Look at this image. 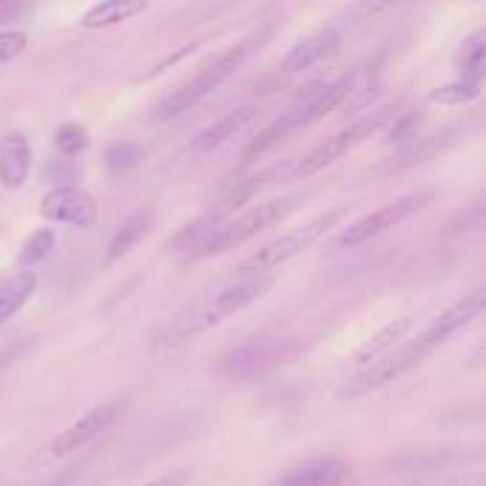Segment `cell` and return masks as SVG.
I'll list each match as a JSON object with an SVG mask.
<instances>
[{
    "mask_svg": "<svg viewBox=\"0 0 486 486\" xmlns=\"http://www.w3.org/2000/svg\"><path fill=\"white\" fill-rule=\"evenodd\" d=\"M270 285H273L270 276H248V279L219 290L217 296L205 299V302L182 310L157 333V347H179L208 330H214L225 319L242 313L257 299H262L270 290Z\"/></svg>",
    "mask_w": 486,
    "mask_h": 486,
    "instance_id": "obj_1",
    "label": "cell"
},
{
    "mask_svg": "<svg viewBox=\"0 0 486 486\" xmlns=\"http://www.w3.org/2000/svg\"><path fill=\"white\" fill-rule=\"evenodd\" d=\"M268 37H270V26L250 32L248 37L234 43L228 52H222L217 60L208 63L197 77H191L188 83H182L177 91H171V95L162 100V106L157 108V120H171V117L185 114L188 108H194L199 100H205L208 95H211V91H217L225 80L234 77L239 68L250 60V55L257 49H262Z\"/></svg>",
    "mask_w": 486,
    "mask_h": 486,
    "instance_id": "obj_2",
    "label": "cell"
},
{
    "mask_svg": "<svg viewBox=\"0 0 486 486\" xmlns=\"http://www.w3.org/2000/svg\"><path fill=\"white\" fill-rule=\"evenodd\" d=\"M299 199H302V197H279V199H270V202H262V205H253L250 211L237 217L230 225L219 228L217 234H208L194 248L191 257L194 259H208V257H219V253H228V250L245 245L248 239L259 237L262 230L279 225L285 217H290L296 211Z\"/></svg>",
    "mask_w": 486,
    "mask_h": 486,
    "instance_id": "obj_3",
    "label": "cell"
},
{
    "mask_svg": "<svg viewBox=\"0 0 486 486\" xmlns=\"http://www.w3.org/2000/svg\"><path fill=\"white\" fill-rule=\"evenodd\" d=\"M347 214V208H333V211L328 214H319L316 219H310L308 225L290 230V234L273 239L268 245H262L257 253H250V257L237 268V273L242 276V279H248V276H265L270 273L273 268H282L285 262L302 257L305 250H310L328 230Z\"/></svg>",
    "mask_w": 486,
    "mask_h": 486,
    "instance_id": "obj_4",
    "label": "cell"
},
{
    "mask_svg": "<svg viewBox=\"0 0 486 486\" xmlns=\"http://www.w3.org/2000/svg\"><path fill=\"white\" fill-rule=\"evenodd\" d=\"M302 350L305 344L299 339H253L234 347V350H228L217 361V370L228 379H248V376L268 373V370L285 364Z\"/></svg>",
    "mask_w": 486,
    "mask_h": 486,
    "instance_id": "obj_5",
    "label": "cell"
},
{
    "mask_svg": "<svg viewBox=\"0 0 486 486\" xmlns=\"http://www.w3.org/2000/svg\"><path fill=\"white\" fill-rule=\"evenodd\" d=\"M432 202H435V191H430V188L412 191V194H407V197H401V199H396V202H390V205L379 208V211L361 217L359 222L347 225L341 234L336 237L333 250L359 248V245H364V242H370V239H376V237L387 234L390 228H396V225L407 222L410 217L421 214L424 208L432 205Z\"/></svg>",
    "mask_w": 486,
    "mask_h": 486,
    "instance_id": "obj_6",
    "label": "cell"
},
{
    "mask_svg": "<svg viewBox=\"0 0 486 486\" xmlns=\"http://www.w3.org/2000/svg\"><path fill=\"white\" fill-rule=\"evenodd\" d=\"M390 117H392V108H384V111H376V114H367L364 120H356L353 126H347L344 131H339L336 137H330L328 143H321L313 151H308L293 166L290 177L305 179V177H313V174L324 171L328 166H333V162H339L341 157L350 154L353 148H359L361 143H367L373 134H379L390 123Z\"/></svg>",
    "mask_w": 486,
    "mask_h": 486,
    "instance_id": "obj_7",
    "label": "cell"
},
{
    "mask_svg": "<svg viewBox=\"0 0 486 486\" xmlns=\"http://www.w3.org/2000/svg\"><path fill=\"white\" fill-rule=\"evenodd\" d=\"M424 356H419L412 350V347H401V350L396 353H390L384 359H376V361H370L364 364L359 373L353 376H347L341 381V387L336 390V399L339 401H359L364 396H370V392H376L381 387H387L390 381H396L401 379L404 373H410V370L419 364Z\"/></svg>",
    "mask_w": 486,
    "mask_h": 486,
    "instance_id": "obj_8",
    "label": "cell"
},
{
    "mask_svg": "<svg viewBox=\"0 0 486 486\" xmlns=\"http://www.w3.org/2000/svg\"><path fill=\"white\" fill-rule=\"evenodd\" d=\"M123 415H126V401L123 399L103 401L100 407L80 415L72 427H66L60 435H55L52 444H49V455L52 458H68V455L80 452L83 447L95 444L97 438H103L114 424L123 419Z\"/></svg>",
    "mask_w": 486,
    "mask_h": 486,
    "instance_id": "obj_9",
    "label": "cell"
},
{
    "mask_svg": "<svg viewBox=\"0 0 486 486\" xmlns=\"http://www.w3.org/2000/svg\"><path fill=\"white\" fill-rule=\"evenodd\" d=\"M486 308V288L478 285L472 293H467L464 299H458L455 305H450L444 313H438L427 328L421 330V336L410 341L407 347H412L419 356H430V350L441 347L444 341H450L458 330H464L467 324H472Z\"/></svg>",
    "mask_w": 486,
    "mask_h": 486,
    "instance_id": "obj_10",
    "label": "cell"
},
{
    "mask_svg": "<svg viewBox=\"0 0 486 486\" xmlns=\"http://www.w3.org/2000/svg\"><path fill=\"white\" fill-rule=\"evenodd\" d=\"M40 217L57 225L91 228L97 222V205L91 194L77 185H57L40 199Z\"/></svg>",
    "mask_w": 486,
    "mask_h": 486,
    "instance_id": "obj_11",
    "label": "cell"
},
{
    "mask_svg": "<svg viewBox=\"0 0 486 486\" xmlns=\"http://www.w3.org/2000/svg\"><path fill=\"white\" fill-rule=\"evenodd\" d=\"M347 478H350V464L339 455H328L288 470L270 486H341Z\"/></svg>",
    "mask_w": 486,
    "mask_h": 486,
    "instance_id": "obj_12",
    "label": "cell"
},
{
    "mask_svg": "<svg viewBox=\"0 0 486 486\" xmlns=\"http://www.w3.org/2000/svg\"><path fill=\"white\" fill-rule=\"evenodd\" d=\"M32 174V146L23 131H6L0 140V185L9 191L23 188Z\"/></svg>",
    "mask_w": 486,
    "mask_h": 486,
    "instance_id": "obj_13",
    "label": "cell"
},
{
    "mask_svg": "<svg viewBox=\"0 0 486 486\" xmlns=\"http://www.w3.org/2000/svg\"><path fill=\"white\" fill-rule=\"evenodd\" d=\"M339 40H341V35H339L336 26H328V29L310 35L308 40H302V43L293 46V49L288 52V57L279 63V75L282 77H296V75L308 72V68H313L316 63H321L324 57H328L336 49Z\"/></svg>",
    "mask_w": 486,
    "mask_h": 486,
    "instance_id": "obj_14",
    "label": "cell"
},
{
    "mask_svg": "<svg viewBox=\"0 0 486 486\" xmlns=\"http://www.w3.org/2000/svg\"><path fill=\"white\" fill-rule=\"evenodd\" d=\"M455 134H458V128H444V131L419 137V140L410 143L407 148H401L399 154H392L379 171L399 174V171H407V168H415V166H424V162L435 159L438 154H444L455 143Z\"/></svg>",
    "mask_w": 486,
    "mask_h": 486,
    "instance_id": "obj_15",
    "label": "cell"
},
{
    "mask_svg": "<svg viewBox=\"0 0 486 486\" xmlns=\"http://www.w3.org/2000/svg\"><path fill=\"white\" fill-rule=\"evenodd\" d=\"M273 174H276V171H262V174H253V177H248V179H242V182H237V185H230V188L214 202L211 214H208L205 219H199V225L208 230L211 225L228 219L230 214H237L242 205H248L253 197H257V194L265 188V185L273 179Z\"/></svg>",
    "mask_w": 486,
    "mask_h": 486,
    "instance_id": "obj_16",
    "label": "cell"
},
{
    "mask_svg": "<svg viewBox=\"0 0 486 486\" xmlns=\"http://www.w3.org/2000/svg\"><path fill=\"white\" fill-rule=\"evenodd\" d=\"M151 225H154V211H151V208H140V211H134L123 222V228L117 230V234L111 237L108 250H106V265H114V262H120L123 257H128V253L148 237Z\"/></svg>",
    "mask_w": 486,
    "mask_h": 486,
    "instance_id": "obj_17",
    "label": "cell"
},
{
    "mask_svg": "<svg viewBox=\"0 0 486 486\" xmlns=\"http://www.w3.org/2000/svg\"><path fill=\"white\" fill-rule=\"evenodd\" d=\"M412 316H401V319H392V321H387L384 328H379L373 336H370L359 350L353 353V359H350V364L353 367H364V364H370V361H376V359H381L384 353H390V347L396 344L399 339H404L410 330H412Z\"/></svg>",
    "mask_w": 486,
    "mask_h": 486,
    "instance_id": "obj_18",
    "label": "cell"
},
{
    "mask_svg": "<svg viewBox=\"0 0 486 486\" xmlns=\"http://www.w3.org/2000/svg\"><path fill=\"white\" fill-rule=\"evenodd\" d=\"M253 117H257V108L230 111V114H225V117H219L214 126H208L205 131H199V134H197V140L191 143V148H194L197 154L214 151V148H219L222 143H228L230 137H237L248 123H253Z\"/></svg>",
    "mask_w": 486,
    "mask_h": 486,
    "instance_id": "obj_19",
    "label": "cell"
},
{
    "mask_svg": "<svg viewBox=\"0 0 486 486\" xmlns=\"http://www.w3.org/2000/svg\"><path fill=\"white\" fill-rule=\"evenodd\" d=\"M148 0H100L97 6H91L80 26L83 29H108V26H117V23H126L131 17H137L140 12H146Z\"/></svg>",
    "mask_w": 486,
    "mask_h": 486,
    "instance_id": "obj_20",
    "label": "cell"
},
{
    "mask_svg": "<svg viewBox=\"0 0 486 486\" xmlns=\"http://www.w3.org/2000/svg\"><path fill=\"white\" fill-rule=\"evenodd\" d=\"M35 290H37V276L32 270H20L0 285V324L15 319L20 308L35 296Z\"/></svg>",
    "mask_w": 486,
    "mask_h": 486,
    "instance_id": "obj_21",
    "label": "cell"
},
{
    "mask_svg": "<svg viewBox=\"0 0 486 486\" xmlns=\"http://www.w3.org/2000/svg\"><path fill=\"white\" fill-rule=\"evenodd\" d=\"M467 458V452L455 450H421V452H404L390 461L392 467H384V472H412V470H435V467H452L455 461Z\"/></svg>",
    "mask_w": 486,
    "mask_h": 486,
    "instance_id": "obj_22",
    "label": "cell"
},
{
    "mask_svg": "<svg viewBox=\"0 0 486 486\" xmlns=\"http://www.w3.org/2000/svg\"><path fill=\"white\" fill-rule=\"evenodd\" d=\"M455 63L461 68V80L481 83V77L486 72V29H478L475 35H470L464 40Z\"/></svg>",
    "mask_w": 486,
    "mask_h": 486,
    "instance_id": "obj_23",
    "label": "cell"
},
{
    "mask_svg": "<svg viewBox=\"0 0 486 486\" xmlns=\"http://www.w3.org/2000/svg\"><path fill=\"white\" fill-rule=\"evenodd\" d=\"M296 128H299V126H296L293 111L282 114V117H276L259 137H253V140H250V146L245 148V159H257V157L268 154L270 148H276L282 140H288V137H290Z\"/></svg>",
    "mask_w": 486,
    "mask_h": 486,
    "instance_id": "obj_24",
    "label": "cell"
},
{
    "mask_svg": "<svg viewBox=\"0 0 486 486\" xmlns=\"http://www.w3.org/2000/svg\"><path fill=\"white\" fill-rule=\"evenodd\" d=\"M481 95V83H472V80H455V83H447L441 88H435L430 95V103H438V106H467L472 100H478Z\"/></svg>",
    "mask_w": 486,
    "mask_h": 486,
    "instance_id": "obj_25",
    "label": "cell"
},
{
    "mask_svg": "<svg viewBox=\"0 0 486 486\" xmlns=\"http://www.w3.org/2000/svg\"><path fill=\"white\" fill-rule=\"evenodd\" d=\"M143 157H146L143 146H137V143H114V146H108V148H106L103 162H106L108 174L120 177V174L131 171V168H134L137 162H140Z\"/></svg>",
    "mask_w": 486,
    "mask_h": 486,
    "instance_id": "obj_26",
    "label": "cell"
},
{
    "mask_svg": "<svg viewBox=\"0 0 486 486\" xmlns=\"http://www.w3.org/2000/svg\"><path fill=\"white\" fill-rule=\"evenodd\" d=\"M407 4L410 0H356V6H350L347 17L356 23H370V20H381L392 12H399Z\"/></svg>",
    "mask_w": 486,
    "mask_h": 486,
    "instance_id": "obj_27",
    "label": "cell"
},
{
    "mask_svg": "<svg viewBox=\"0 0 486 486\" xmlns=\"http://www.w3.org/2000/svg\"><path fill=\"white\" fill-rule=\"evenodd\" d=\"M55 248V230L52 228H40L23 242L20 248V265H37L49 257V250Z\"/></svg>",
    "mask_w": 486,
    "mask_h": 486,
    "instance_id": "obj_28",
    "label": "cell"
},
{
    "mask_svg": "<svg viewBox=\"0 0 486 486\" xmlns=\"http://www.w3.org/2000/svg\"><path fill=\"white\" fill-rule=\"evenodd\" d=\"M86 146H88V134L77 123H66L55 134V148L66 157H77L80 151H86Z\"/></svg>",
    "mask_w": 486,
    "mask_h": 486,
    "instance_id": "obj_29",
    "label": "cell"
},
{
    "mask_svg": "<svg viewBox=\"0 0 486 486\" xmlns=\"http://www.w3.org/2000/svg\"><path fill=\"white\" fill-rule=\"evenodd\" d=\"M29 46V35L23 29H4L0 32V66L17 60Z\"/></svg>",
    "mask_w": 486,
    "mask_h": 486,
    "instance_id": "obj_30",
    "label": "cell"
},
{
    "mask_svg": "<svg viewBox=\"0 0 486 486\" xmlns=\"http://www.w3.org/2000/svg\"><path fill=\"white\" fill-rule=\"evenodd\" d=\"M419 128H421V114L419 111L399 114L392 128L387 131V143H404V140H410V137H419Z\"/></svg>",
    "mask_w": 486,
    "mask_h": 486,
    "instance_id": "obj_31",
    "label": "cell"
},
{
    "mask_svg": "<svg viewBox=\"0 0 486 486\" xmlns=\"http://www.w3.org/2000/svg\"><path fill=\"white\" fill-rule=\"evenodd\" d=\"M483 225V205L475 202L467 214H458V219L450 225L447 234H461V230H478Z\"/></svg>",
    "mask_w": 486,
    "mask_h": 486,
    "instance_id": "obj_32",
    "label": "cell"
},
{
    "mask_svg": "<svg viewBox=\"0 0 486 486\" xmlns=\"http://www.w3.org/2000/svg\"><path fill=\"white\" fill-rule=\"evenodd\" d=\"M419 486H483V475L481 472L455 475V478H441V481H430V483H419Z\"/></svg>",
    "mask_w": 486,
    "mask_h": 486,
    "instance_id": "obj_33",
    "label": "cell"
},
{
    "mask_svg": "<svg viewBox=\"0 0 486 486\" xmlns=\"http://www.w3.org/2000/svg\"><path fill=\"white\" fill-rule=\"evenodd\" d=\"M29 347H32V341H20V344H15L12 347V350H6V353H0V376H4L6 373V370L23 356V353H26L29 350Z\"/></svg>",
    "mask_w": 486,
    "mask_h": 486,
    "instance_id": "obj_34",
    "label": "cell"
},
{
    "mask_svg": "<svg viewBox=\"0 0 486 486\" xmlns=\"http://www.w3.org/2000/svg\"><path fill=\"white\" fill-rule=\"evenodd\" d=\"M188 481H191L188 472H168V475H159V478H154L143 486H185Z\"/></svg>",
    "mask_w": 486,
    "mask_h": 486,
    "instance_id": "obj_35",
    "label": "cell"
},
{
    "mask_svg": "<svg viewBox=\"0 0 486 486\" xmlns=\"http://www.w3.org/2000/svg\"><path fill=\"white\" fill-rule=\"evenodd\" d=\"M4 4H6V0H0V6H4Z\"/></svg>",
    "mask_w": 486,
    "mask_h": 486,
    "instance_id": "obj_36",
    "label": "cell"
}]
</instances>
